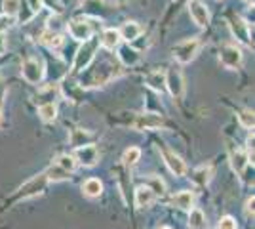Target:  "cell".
<instances>
[{
	"instance_id": "2",
	"label": "cell",
	"mask_w": 255,
	"mask_h": 229,
	"mask_svg": "<svg viewBox=\"0 0 255 229\" xmlns=\"http://www.w3.org/2000/svg\"><path fill=\"white\" fill-rule=\"evenodd\" d=\"M117 67H111L107 63H99L97 67H94L90 73H88V82H84L82 86H101L109 82L113 76H117Z\"/></svg>"
},
{
	"instance_id": "27",
	"label": "cell",
	"mask_w": 255,
	"mask_h": 229,
	"mask_svg": "<svg viewBox=\"0 0 255 229\" xmlns=\"http://www.w3.org/2000/svg\"><path fill=\"white\" fill-rule=\"evenodd\" d=\"M55 164H59V166L65 168L67 172H73V170L76 168L75 157H71V155H61V157H57V159H55Z\"/></svg>"
},
{
	"instance_id": "15",
	"label": "cell",
	"mask_w": 255,
	"mask_h": 229,
	"mask_svg": "<svg viewBox=\"0 0 255 229\" xmlns=\"http://www.w3.org/2000/svg\"><path fill=\"white\" fill-rule=\"evenodd\" d=\"M248 164H250V157L244 151L236 149V151L231 153V166H233V170L236 174H242Z\"/></svg>"
},
{
	"instance_id": "30",
	"label": "cell",
	"mask_w": 255,
	"mask_h": 229,
	"mask_svg": "<svg viewBox=\"0 0 255 229\" xmlns=\"http://www.w3.org/2000/svg\"><path fill=\"white\" fill-rule=\"evenodd\" d=\"M42 40H44V44H48L50 48H57V46H61V42H63L61 34L53 33V31H48V33H44Z\"/></svg>"
},
{
	"instance_id": "1",
	"label": "cell",
	"mask_w": 255,
	"mask_h": 229,
	"mask_svg": "<svg viewBox=\"0 0 255 229\" xmlns=\"http://www.w3.org/2000/svg\"><path fill=\"white\" fill-rule=\"evenodd\" d=\"M97 48H99V38H88V40H84V44L78 48L75 63H73V71L75 73H80V71L88 69V65L92 63V59L96 57Z\"/></svg>"
},
{
	"instance_id": "8",
	"label": "cell",
	"mask_w": 255,
	"mask_h": 229,
	"mask_svg": "<svg viewBox=\"0 0 255 229\" xmlns=\"http://www.w3.org/2000/svg\"><path fill=\"white\" fill-rule=\"evenodd\" d=\"M67 29H69V34H71L75 40H80V42L92 38V34H94V27L86 21V19H75V21L69 23Z\"/></svg>"
},
{
	"instance_id": "21",
	"label": "cell",
	"mask_w": 255,
	"mask_h": 229,
	"mask_svg": "<svg viewBox=\"0 0 255 229\" xmlns=\"http://www.w3.org/2000/svg\"><path fill=\"white\" fill-rule=\"evenodd\" d=\"M212 168L210 166H200V168H196L194 172H192L191 180L196 184V186H208L210 184V180H212Z\"/></svg>"
},
{
	"instance_id": "37",
	"label": "cell",
	"mask_w": 255,
	"mask_h": 229,
	"mask_svg": "<svg viewBox=\"0 0 255 229\" xmlns=\"http://www.w3.org/2000/svg\"><path fill=\"white\" fill-rule=\"evenodd\" d=\"M4 50H6V34L0 31V54H4Z\"/></svg>"
},
{
	"instance_id": "17",
	"label": "cell",
	"mask_w": 255,
	"mask_h": 229,
	"mask_svg": "<svg viewBox=\"0 0 255 229\" xmlns=\"http://www.w3.org/2000/svg\"><path fill=\"white\" fill-rule=\"evenodd\" d=\"M152 201H154V193H152V189L149 186H139L135 189V205L139 208L149 207Z\"/></svg>"
},
{
	"instance_id": "41",
	"label": "cell",
	"mask_w": 255,
	"mask_h": 229,
	"mask_svg": "<svg viewBox=\"0 0 255 229\" xmlns=\"http://www.w3.org/2000/svg\"><path fill=\"white\" fill-rule=\"evenodd\" d=\"M248 2H252V4H254V0H248Z\"/></svg>"
},
{
	"instance_id": "31",
	"label": "cell",
	"mask_w": 255,
	"mask_h": 229,
	"mask_svg": "<svg viewBox=\"0 0 255 229\" xmlns=\"http://www.w3.org/2000/svg\"><path fill=\"white\" fill-rule=\"evenodd\" d=\"M139 157H141V149L139 147H129L126 153H124V164H128V166H131V164H135L139 161Z\"/></svg>"
},
{
	"instance_id": "24",
	"label": "cell",
	"mask_w": 255,
	"mask_h": 229,
	"mask_svg": "<svg viewBox=\"0 0 255 229\" xmlns=\"http://www.w3.org/2000/svg\"><path fill=\"white\" fill-rule=\"evenodd\" d=\"M173 203L179 208H183V210H191L192 203H194V197H192L191 191H181V193L173 197Z\"/></svg>"
},
{
	"instance_id": "33",
	"label": "cell",
	"mask_w": 255,
	"mask_h": 229,
	"mask_svg": "<svg viewBox=\"0 0 255 229\" xmlns=\"http://www.w3.org/2000/svg\"><path fill=\"white\" fill-rule=\"evenodd\" d=\"M217 229H236V220L231 218V216H225V218H221Z\"/></svg>"
},
{
	"instance_id": "39",
	"label": "cell",
	"mask_w": 255,
	"mask_h": 229,
	"mask_svg": "<svg viewBox=\"0 0 255 229\" xmlns=\"http://www.w3.org/2000/svg\"><path fill=\"white\" fill-rule=\"evenodd\" d=\"M158 229H171V228H166V226H164V228H158Z\"/></svg>"
},
{
	"instance_id": "9",
	"label": "cell",
	"mask_w": 255,
	"mask_h": 229,
	"mask_svg": "<svg viewBox=\"0 0 255 229\" xmlns=\"http://www.w3.org/2000/svg\"><path fill=\"white\" fill-rule=\"evenodd\" d=\"M189 11H191V17L194 19V23L198 27H206L210 23V11L206 8L202 0H191L189 4Z\"/></svg>"
},
{
	"instance_id": "28",
	"label": "cell",
	"mask_w": 255,
	"mask_h": 229,
	"mask_svg": "<svg viewBox=\"0 0 255 229\" xmlns=\"http://www.w3.org/2000/svg\"><path fill=\"white\" fill-rule=\"evenodd\" d=\"M147 186L152 189V193H154V195H164V193H166V184L160 180L158 176H150Z\"/></svg>"
},
{
	"instance_id": "12",
	"label": "cell",
	"mask_w": 255,
	"mask_h": 229,
	"mask_svg": "<svg viewBox=\"0 0 255 229\" xmlns=\"http://www.w3.org/2000/svg\"><path fill=\"white\" fill-rule=\"evenodd\" d=\"M164 161H166V164H168V168H170V172L173 176L187 174V164H185V161L181 159L179 155H175L171 151H164Z\"/></svg>"
},
{
	"instance_id": "16",
	"label": "cell",
	"mask_w": 255,
	"mask_h": 229,
	"mask_svg": "<svg viewBox=\"0 0 255 229\" xmlns=\"http://www.w3.org/2000/svg\"><path fill=\"white\" fill-rule=\"evenodd\" d=\"M120 33H118L117 29H107V31H103V34H101V38H99V42H101V46L103 48H107V50H115L118 44H120Z\"/></svg>"
},
{
	"instance_id": "34",
	"label": "cell",
	"mask_w": 255,
	"mask_h": 229,
	"mask_svg": "<svg viewBox=\"0 0 255 229\" xmlns=\"http://www.w3.org/2000/svg\"><path fill=\"white\" fill-rule=\"evenodd\" d=\"M27 2V6L31 8L32 13H38V11L42 10V0H25Z\"/></svg>"
},
{
	"instance_id": "11",
	"label": "cell",
	"mask_w": 255,
	"mask_h": 229,
	"mask_svg": "<svg viewBox=\"0 0 255 229\" xmlns=\"http://www.w3.org/2000/svg\"><path fill=\"white\" fill-rule=\"evenodd\" d=\"M162 126V119L154 113H145V115H137L133 120V128L135 130H154Z\"/></svg>"
},
{
	"instance_id": "5",
	"label": "cell",
	"mask_w": 255,
	"mask_h": 229,
	"mask_svg": "<svg viewBox=\"0 0 255 229\" xmlns=\"http://www.w3.org/2000/svg\"><path fill=\"white\" fill-rule=\"evenodd\" d=\"M75 161L86 168H92L99 163V151H97L96 145H80L75 151Z\"/></svg>"
},
{
	"instance_id": "23",
	"label": "cell",
	"mask_w": 255,
	"mask_h": 229,
	"mask_svg": "<svg viewBox=\"0 0 255 229\" xmlns=\"http://www.w3.org/2000/svg\"><path fill=\"white\" fill-rule=\"evenodd\" d=\"M44 174H46V178H48V180H53V182H63V180H67V178H69V174H71V172H67V170H65V168H61L59 164H52V166H50V168H48Z\"/></svg>"
},
{
	"instance_id": "32",
	"label": "cell",
	"mask_w": 255,
	"mask_h": 229,
	"mask_svg": "<svg viewBox=\"0 0 255 229\" xmlns=\"http://www.w3.org/2000/svg\"><path fill=\"white\" fill-rule=\"evenodd\" d=\"M86 140H90V134L84 130H75L73 132V136H71V142L75 147H80V145H86Z\"/></svg>"
},
{
	"instance_id": "13",
	"label": "cell",
	"mask_w": 255,
	"mask_h": 229,
	"mask_svg": "<svg viewBox=\"0 0 255 229\" xmlns=\"http://www.w3.org/2000/svg\"><path fill=\"white\" fill-rule=\"evenodd\" d=\"M118 33H120V38H122V40L131 42V40H135L139 34L143 33V27H141L137 21H128L122 25V29H120Z\"/></svg>"
},
{
	"instance_id": "40",
	"label": "cell",
	"mask_w": 255,
	"mask_h": 229,
	"mask_svg": "<svg viewBox=\"0 0 255 229\" xmlns=\"http://www.w3.org/2000/svg\"><path fill=\"white\" fill-rule=\"evenodd\" d=\"M0 122H2V111H0Z\"/></svg>"
},
{
	"instance_id": "14",
	"label": "cell",
	"mask_w": 255,
	"mask_h": 229,
	"mask_svg": "<svg viewBox=\"0 0 255 229\" xmlns=\"http://www.w3.org/2000/svg\"><path fill=\"white\" fill-rule=\"evenodd\" d=\"M118 59L124 63V65H135L139 61V52L137 50H133L129 44H124V46H120V50H118Z\"/></svg>"
},
{
	"instance_id": "20",
	"label": "cell",
	"mask_w": 255,
	"mask_h": 229,
	"mask_svg": "<svg viewBox=\"0 0 255 229\" xmlns=\"http://www.w3.org/2000/svg\"><path fill=\"white\" fill-rule=\"evenodd\" d=\"M189 228L191 229H208V222H206V216H204L202 210L191 208V212H189Z\"/></svg>"
},
{
	"instance_id": "6",
	"label": "cell",
	"mask_w": 255,
	"mask_h": 229,
	"mask_svg": "<svg viewBox=\"0 0 255 229\" xmlns=\"http://www.w3.org/2000/svg\"><path fill=\"white\" fill-rule=\"evenodd\" d=\"M219 59H221V63L227 69H238V67L242 65V52H240L238 46L227 44L221 50V54H219Z\"/></svg>"
},
{
	"instance_id": "18",
	"label": "cell",
	"mask_w": 255,
	"mask_h": 229,
	"mask_svg": "<svg viewBox=\"0 0 255 229\" xmlns=\"http://www.w3.org/2000/svg\"><path fill=\"white\" fill-rule=\"evenodd\" d=\"M82 193L86 197H90V199H96V197L103 193V184L97 178H90V180H86L84 184H82Z\"/></svg>"
},
{
	"instance_id": "38",
	"label": "cell",
	"mask_w": 255,
	"mask_h": 229,
	"mask_svg": "<svg viewBox=\"0 0 255 229\" xmlns=\"http://www.w3.org/2000/svg\"><path fill=\"white\" fill-rule=\"evenodd\" d=\"M4 96H6V84H4V78L0 76V101L4 99Z\"/></svg>"
},
{
	"instance_id": "25",
	"label": "cell",
	"mask_w": 255,
	"mask_h": 229,
	"mask_svg": "<svg viewBox=\"0 0 255 229\" xmlns=\"http://www.w3.org/2000/svg\"><path fill=\"white\" fill-rule=\"evenodd\" d=\"M147 82H149L150 88H154L156 92H164L166 90V75L164 73H152V75L147 78Z\"/></svg>"
},
{
	"instance_id": "7",
	"label": "cell",
	"mask_w": 255,
	"mask_h": 229,
	"mask_svg": "<svg viewBox=\"0 0 255 229\" xmlns=\"http://www.w3.org/2000/svg\"><path fill=\"white\" fill-rule=\"evenodd\" d=\"M166 90H170L173 98H181L183 90H185V82H183V75L177 67H171L166 73Z\"/></svg>"
},
{
	"instance_id": "29",
	"label": "cell",
	"mask_w": 255,
	"mask_h": 229,
	"mask_svg": "<svg viewBox=\"0 0 255 229\" xmlns=\"http://www.w3.org/2000/svg\"><path fill=\"white\" fill-rule=\"evenodd\" d=\"M238 120H240V124H242L244 128H254V124H255L254 111H252V109L240 111V115H238Z\"/></svg>"
},
{
	"instance_id": "19",
	"label": "cell",
	"mask_w": 255,
	"mask_h": 229,
	"mask_svg": "<svg viewBox=\"0 0 255 229\" xmlns=\"http://www.w3.org/2000/svg\"><path fill=\"white\" fill-rule=\"evenodd\" d=\"M233 31L236 34V38L238 40H242V42L250 44L252 46V40H250V33H252V27H248L242 19H234L233 21Z\"/></svg>"
},
{
	"instance_id": "35",
	"label": "cell",
	"mask_w": 255,
	"mask_h": 229,
	"mask_svg": "<svg viewBox=\"0 0 255 229\" xmlns=\"http://www.w3.org/2000/svg\"><path fill=\"white\" fill-rule=\"evenodd\" d=\"M44 4H46L52 11H61V4H59V0H42V6Z\"/></svg>"
},
{
	"instance_id": "4",
	"label": "cell",
	"mask_w": 255,
	"mask_h": 229,
	"mask_svg": "<svg viewBox=\"0 0 255 229\" xmlns=\"http://www.w3.org/2000/svg\"><path fill=\"white\" fill-rule=\"evenodd\" d=\"M21 75L23 78L29 82V84H38V82H42L44 78V65L40 59H27L21 67Z\"/></svg>"
},
{
	"instance_id": "26",
	"label": "cell",
	"mask_w": 255,
	"mask_h": 229,
	"mask_svg": "<svg viewBox=\"0 0 255 229\" xmlns=\"http://www.w3.org/2000/svg\"><path fill=\"white\" fill-rule=\"evenodd\" d=\"M19 8H21V0H2V11L10 17L17 15Z\"/></svg>"
},
{
	"instance_id": "3",
	"label": "cell",
	"mask_w": 255,
	"mask_h": 229,
	"mask_svg": "<svg viewBox=\"0 0 255 229\" xmlns=\"http://www.w3.org/2000/svg\"><path fill=\"white\" fill-rule=\"evenodd\" d=\"M198 48H200V40L198 38H189V40H183L173 48V57L179 61V63H189L192 61L196 54H198Z\"/></svg>"
},
{
	"instance_id": "36",
	"label": "cell",
	"mask_w": 255,
	"mask_h": 229,
	"mask_svg": "<svg viewBox=\"0 0 255 229\" xmlns=\"http://www.w3.org/2000/svg\"><path fill=\"white\" fill-rule=\"evenodd\" d=\"M254 205H255V197L252 195L248 199V203H246V214L248 216H254Z\"/></svg>"
},
{
	"instance_id": "10",
	"label": "cell",
	"mask_w": 255,
	"mask_h": 229,
	"mask_svg": "<svg viewBox=\"0 0 255 229\" xmlns=\"http://www.w3.org/2000/svg\"><path fill=\"white\" fill-rule=\"evenodd\" d=\"M46 182H48L46 174H40V176H36V178H32V180H29V182L19 189V191H21L19 197L29 199V197L40 195V193L44 191V187H46Z\"/></svg>"
},
{
	"instance_id": "22",
	"label": "cell",
	"mask_w": 255,
	"mask_h": 229,
	"mask_svg": "<svg viewBox=\"0 0 255 229\" xmlns=\"http://www.w3.org/2000/svg\"><path fill=\"white\" fill-rule=\"evenodd\" d=\"M38 115H40V119H42L44 122L55 120V117H57V107H55V103H53V101L42 103V105L38 107Z\"/></svg>"
}]
</instances>
